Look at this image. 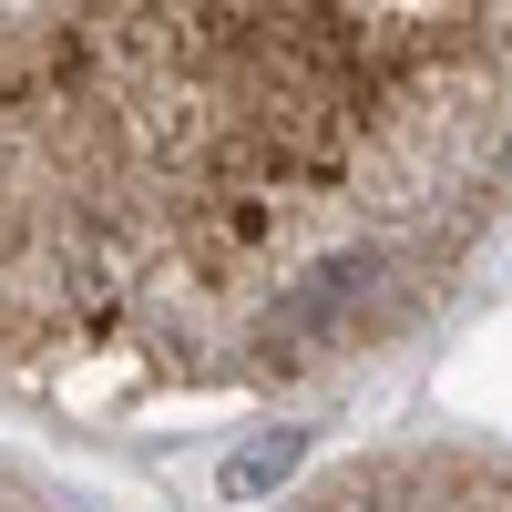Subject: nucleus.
<instances>
[{
	"mask_svg": "<svg viewBox=\"0 0 512 512\" xmlns=\"http://www.w3.org/2000/svg\"><path fill=\"white\" fill-rule=\"evenodd\" d=\"M11 390L72 420L318 400L512 216V0H11Z\"/></svg>",
	"mask_w": 512,
	"mask_h": 512,
	"instance_id": "1",
	"label": "nucleus"
},
{
	"mask_svg": "<svg viewBox=\"0 0 512 512\" xmlns=\"http://www.w3.org/2000/svg\"><path fill=\"white\" fill-rule=\"evenodd\" d=\"M11 512H62V502H52V492H41V482L21 472V461H11Z\"/></svg>",
	"mask_w": 512,
	"mask_h": 512,
	"instance_id": "3",
	"label": "nucleus"
},
{
	"mask_svg": "<svg viewBox=\"0 0 512 512\" xmlns=\"http://www.w3.org/2000/svg\"><path fill=\"white\" fill-rule=\"evenodd\" d=\"M287 512H512V451L482 441H400L318 472Z\"/></svg>",
	"mask_w": 512,
	"mask_h": 512,
	"instance_id": "2",
	"label": "nucleus"
}]
</instances>
